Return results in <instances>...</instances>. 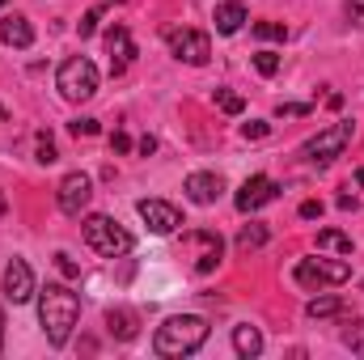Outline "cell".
Segmentation results:
<instances>
[{
	"mask_svg": "<svg viewBox=\"0 0 364 360\" xmlns=\"http://www.w3.org/2000/svg\"><path fill=\"white\" fill-rule=\"evenodd\" d=\"M38 322H43V335L51 348H64L81 322V297L68 288V284H47L38 288Z\"/></svg>",
	"mask_w": 364,
	"mask_h": 360,
	"instance_id": "1",
	"label": "cell"
},
{
	"mask_svg": "<svg viewBox=\"0 0 364 360\" xmlns=\"http://www.w3.org/2000/svg\"><path fill=\"white\" fill-rule=\"evenodd\" d=\"M203 339H208V318H199V314H174V318H166L157 327L153 352L166 360H182V356H191V352H199Z\"/></svg>",
	"mask_w": 364,
	"mask_h": 360,
	"instance_id": "2",
	"label": "cell"
},
{
	"mask_svg": "<svg viewBox=\"0 0 364 360\" xmlns=\"http://www.w3.org/2000/svg\"><path fill=\"white\" fill-rule=\"evenodd\" d=\"M81 233H85L90 250H97L102 259H123V255L132 250V233H127L114 216L93 212V216H85V221H81Z\"/></svg>",
	"mask_w": 364,
	"mask_h": 360,
	"instance_id": "3",
	"label": "cell"
},
{
	"mask_svg": "<svg viewBox=\"0 0 364 360\" xmlns=\"http://www.w3.org/2000/svg\"><path fill=\"white\" fill-rule=\"evenodd\" d=\"M55 90L64 93L68 102H90L93 93H97V68H93V60H85V55L64 60L60 73H55Z\"/></svg>",
	"mask_w": 364,
	"mask_h": 360,
	"instance_id": "4",
	"label": "cell"
},
{
	"mask_svg": "<svg viewBox=\"0 0 364 360\" xmlns=\"http://www.w3.org/2000/svg\"><path fill=\"white\" fill-rule=\"evenodd\" d=\"M352 275V263L348 259H301L296 268H292V280L301 284V288H309V292H322V288H331V284H343Z\"/></svg>",
	"mask_w": 364,
	"mask_h": 360,
	"instance_id": "5",
	"label": "cell"
},
{
	"mask_svg": "<svg viewBox=\"0 0 364 360\" xmlns=\"http://www.w3.org/2000/svg\"><path fill=\"white\" fill-rule=\"evenodd\" d=\"M352 136H356V127L352 123H331V127H322L314 140H305V157L314 162V166H331L335 157H343V149L352 144Z\"/></svg>",
	"mask_w": 364,
	"mask_h": 360,
	"instance_id": "6",
	"label": "cell"
},
{
	"mask_svg": "<svg viewBox=\"0 0 364 360\" xmlns=\"http://www.w3.org/2000/svg\"><path fill=\"white\" fill-rule=\"evenodd\" d=\"M166 43H170V51H174V60L191 64V68H203V64L212 60V38H208L203 30H170Z\"/></svg>",
	"mask_w": 364,
	"mask_h": 360,
	"instance_id": "7",
	"label": "cell"
},
{
	"mask_svg": "<svg viewBox=\"0 0 364 360\" xmlns=\"http://www.w3.org/2000/svg\"><path fill=\"white\" fill-rule=\"evenodd\" d=\"M90 195H93V179H90V174H81V170H73V174H64V179H60L55 203H60V212H64V216H81V212H85V203H90Z\"/></svg>",
	"mask_w": 364,
	"mask_h": 360,
	"instance_id": "8",
	"label": "cell"
},
{
	"mask_svg": "<svg viewBox=\"0 0 364 360\" xmlns=\"http://www.w3.org/2000/svg\"><path fill=\"white\" fill-rule=\"evenodd\" d=\"M0 292H4V301H13V305H26L38 288H34V271L26 259H13L9 268H4V280H0Z\"/></svg>",
	"mask_w": 364,
	"mask_h": 360,
	"instance_id": "9",
	"label": "cell"
},
{
	"mask_svg": "<svg viewBox=\"0 0 364 360\" xmlns=\"http://www.w3.org/2000/svg\"><path fill=\"white\" fill-rule=\"evenodd\" d=\"M186 246L195 250V271H199V275L216 271L220 255H225V242H220V233H208V229H195V233H186Z\"/></svg>",
	"mask_w": 364,
	"mask_h": 360,
	"instance_id": "10",
	"label": "cell"
},
{
	"mask_svg": "<svg viewBox=\"0 0 364 360\" xmlns=\"http://www.w3.org/2000/svg\"><path fill=\"white\" fill-rule=\"evenodd\" d=\"M136 212H140V221H144L153 233H174V229L182 225L178 208H174V203H166V199H140V203H136Z\"/></svg>",
	"mask_w": 364,
	"mask_h": 360,
	"instance_id": "11",
	"label": "cell"
},
{
	"mask_svg": "<svg viewBox=\"0 0 364 360\" xmlns=\"http://www.w3.org/2000/svg\"><path fill=\"white\" fill-rule=\"evenodd\" d=\"M275 195H279V186H275L267 174H255V179L242 182V191H237V199H233V203H237V212H246V216H250V212H259L263 203H272Z\"/></svg>",
	"mask_w": 364,
	"mask_h": 360,
	"instance_id": "12",
	"label": "cell"
},
{
	"mask_svg": "<svg viewBox=\"0 0 364 360\" xmlns=\"http://www.w3.org/2000/svg\"><path fill=\"white\" fill-rule=\"evenodd\" d=\"M186 199L191 203H199V208H208V203H216L220 199V191H225V182H220V174H208V170H199V174H191L186 179Z\"/></svg>",
	"mask_w": 364,
	"mask_h": 360,
	"instance_id": "13",
	"label": "cell"
},
{
	"mask_svg": "<svg viewBox=\"0 0 364 360\" xmlns=\"http://www.w3.org/2000/svg\"><path fill=\"white\" fill-rule=\"evenodd\" d=\"M106 51H110V73H114V77L127 73V64L136 60V43H132V34H127L123 26H114V30L106 34Z\"/></svg>",
	"mask_w": 364,
	"mask_h": 360,
	"instance_id": "14",
	"label": "cell"
},
{
	"mask_svg": "<svg viewBox=\"0 0 364 360\" xmlns=\"http://www.w3.org/2000/svg\"><path fill=\"white\" fill-rule=\"evenodd\" d=\"M0 38H4L9 47L26 51V47L34 43V26H30L26 17H17V13H13V17H4V21H0Z\"/></svg>",
	"mask_w": 364,
	"mask_h": 360,
	"instance_id": "15",
	"label": "cell"
},
{
	"mask_svg": "<svg viewBox=\"0 0 364 360\" xmlns=\"http://www.w3.org/2000/svg\"><path fill=\"white\" fill-rule=\"evenodd\" d=\"M216 30L220 34H237L242 26H246V4L242 0H225V4H216Z\"/></svg>",
	"mask_w": 364,
	"mask_h": 360,
	"instance_id": "16",
	"label": "cell"
},
{
	"mask_svg": "<svg viewBox=\"0 0 364 360\" xmlns=\"http://www.w3.org/2000/svg\"><path fill=\"white\" fill-rule=\"evenodd\" d=\"M233 348H237V356L255 360L259 352H263V335H259V327H250V322L233 327Z\"/></svg>",
	"mask_w": 364,
	"mask_h": 360,
	"instance_id": "17",
	"label": "cell"
},
{
	"mask_svg": "<svg viewBox=\"0 0 364 360\" xmlns=\"http://www.w3.org/2000/svg\"><path fill=\"white\" fill-rule=\"evenodd\" d=\"M106 331H110L114 339H136L140 322H136L132 309H106Z\"/></svg>",
	"mask_w": 364,
	"mask_h": 360,
	"instance_id": "18",
	"label": "cell"
},
{
	"mask_svg": "<svg viewBox=\"0 0 364 360\" xmlns=\"http://www.w3.org/2000/svg\"><path fill=\"white\" fill-rule=\"evenodd\" d=\"M305 314L318 322V318H339V314H348V301L343 297H314L309 305H305Z\"/></svg>",
	"mask_w": 364,
	"mask_h": 360,
	"instance_id": "19",
	"label": "cell"
},
{
	"mask_svg": "<svg viewBox=\"0 0 364 360\" xmlns=\"http://www.w3.org/2000/svg\"><path fill=\"white\" fill-rule=\"evenodd\" d=\"M259 246H267V225H259V221L242 225V233H237V250L250 255V250H259Z\"/></svg>",
	"mask_w": 364,
	"mask_h": 360,
	"instance_id": "20",
	"label": "cell"
},
{
	"mask_svg": "<svg viewBox=\"0 0 364 360\" xmlns=\"http://www.w3.org/2000/svg\"><path fill=\"white\" fill-rule=\"evenodd\" d=\"M318 250H326V255H352V238L339 233V229H322L318 233Z\"/></svg>",
	"mask_w": 364,
	"mask_h": 360,
	"instance_id": "21",
	"label": "cell"
},
{
	"mask_svg": "<svg viewBox=\"0 0 364 360\" xmlns=\"http://www.w3.org/2000/svg\"><path fill=\"white\" fill-rule=\"evenodd\" d=\"M343 348H352L356 356H364V322L360 318H348L343 322Z\"/></svg>",
	"mask_w": 364,
	"mask_h": 360,
	"instance_id": "22",
	"label": "cell"
},
{
	"mask_svg": "<svg viewBox=\"0 0 364 360\" xmlns=\"http://www.w3.org/2000/svg\"><path fill=\"white\" fill-rule=\"evenodd\" d=\"M250 30H255V38H263V43H284V38H288V26H284V21H255Z\"/></svg>",
	"mask_w": 364,
	"mask_h": 360,
	"instance_id": "23",
	"label": "cell"
},
{
	"mask_svg": "<svg viewBox=\"0 0 364 360\" xmlns=\"http://www.w3.org/2000/svg\"><path fill=\"white\" fill-rule=\"evenodd\" d=\"M216 106H220L225 115H242V110H246V97L233 93V90H216Z\"/></svg>",
	"mask_w": 364,
	"mask_h": 360,
	"instance_id": "24",
	"label": "cell"
},
{
	"mask_svg": "<svg viewBox=\"0 0 364 360\" xmlns=\"http://www.w3.org/2000/svg\"><path fill=\"white\" fill-rule=\"evenodd\" d=\"M34 153H38V157H34V162H43V166H51V162H55V157H60V153H55V144H51V136H47V132H38V140H34Z\"/></svg>",
	"mask_w": 364,
	"mask_h": 360,
	"instance_id": "25",
	"label": "cell"
},
{
	"mask_svg": "<svg viewBox=\"0 0 364 360\" xmlns=\"http://www.w3.org/2000/svg\"><path fill=\"white\" fill-rule=\"evenodd\" d=\"M255 68H259V77H275L279 73V55L275 51H259L255 55Z\"/></svg>",
	"mask_w": 364,
	"mask_h": 360,
	"instance_id": "26",
	"label": "cell"
},
{
	"mask_svg": "<svg viewBox=\"0 0 364 360\" xmlns=\"http://www.w3.org/2000/svg\"><path fill=\"white\" fill-rule=\"evenodd\" d=\"M267 132H272V127H267L263 119H250V123H242V136H246V140H263Z\"/></svg>",
	"mask_w": 364,
	"mask_h": 360,
	"instance_id": "27",
	"label": "cell"
},
{
	"mask_svg": "<svg viewBox=\"0 0 364 360\" xmlns=\"http://www.w3.org/2000/svg\"><path fill=\"white\" fill-rule=\"evenodd\" d=\"M97 21H102V9H90V13L81 17V26H77V30H81V38H90L93 30H97Z\"/></svg>",
	"mask_w": 364,
	"mask_h": 360,
	"instance_id": "28",
	"label": "cell"
},
{
	"mask_svg": "<svg viewBox=\"0 0 364 360\" xmlns=\"http://www.w3.org/2000/svg\"><path fill=\"white\" fill-rule=\"evenodd\" d=\"M275 115H279V119H284V115H288V119H296V115H309V106H301V102H279V106H275Z\"/></svg>",
	"mask_w": 364,
	"mask_h": 360,
	"instance_id": "29",
	"label": "cell"
},
{
	"mask_svg": "<svg viewBox=\"0 0 364 360\" xmlns=\"http://www.w3.org/2000/svg\"><path fill=\"white\" fill-rule=\"evenodd\" d=\"M73 136H97V119H77L73 123Z\"/></svg>",
	"mask_w": 364,
	"mask_h": 360,
	"instance_id": "30",
	"label": "cell"
},
{
	"mask_svg": "<svg viewBox=\"0 0 364 360\" xmlns=\"http://www.w3.org/2000/svg\"><path fill=\"white\" fill-rule=\"evenodd\" d=\"M110 149H114V153H132V136H127V132H114V136H110Z\"/></svg>",
	"mask_w": 364,
	"mask_h": 360,
	"instance_id": "31",
	"label": "cell"
},
{
	"mask_svg": "<svg viewBox=\"0 0 364 360\" xmlns=\"http://www.w3.org/2000/svg\"><path fill=\"white\" fill-rule=\"evenodd\" d=\"M55 263H60V271H64L68 280H77V275H81V268H77V263H73L68 255H55Z\"/></svg>",
	"mask_w": 364,
	"mask_h": 360,
	"instance_id": "32",
	"label": "cell"
},
{
	"mask_svg": "<svg viewBox=\"0 0 364 360\" xmlns=\"http://www.w3.org/2000/svg\"><path fill=\"white\" fill-rule=\"evenodd\" d=\"M301 216H305V221L322 216V199H305V203H301Z\"/></svg>",
	"mask_w": 364,
	"mask_h": 360,
	"instance_id": "33",
	"label": "cell"
},
{
	"mask_svg": "<svg viewBox=\"0 0 364 360\" xmlns=\"http://www.w3.org/2000/svg\"><path fill=\"white\" fill-rule=\"evenodd\" d=\"M348 17H352L356 26H364V0H348Z\"/></svg>",
	"mask_w": 364,
	"mask_h": 360,
	"instance_id": "34",
	"label": "cell"
},
{
	"mask_svg": "<svg viewBox=\"0 0 364 360\" xmlns=\"http://www.w3.org/2000/svg\"><path fill=\"white\" fill-rule=\"evenodd\" d=\"M136 149H140V153H144V157H149V153H153V149H157V140H153V136H144V140H140V144H136Z\"/></svg>",
	"mask_w": 364,
	"mask_h": 360,
	"instance_id": "35",
	"label": "cell"
},
{
	"mask_svg": "<svg viewBox=\"0 0 364 360\" xmlns=\"http://www.w3.org/2000/svg\"><path fill=\"white\" fill-rule=\"evenodd\" d=\"M0 352H4V309H0Z\"/></svg>",
	"mask_w": 364,
	"mask_h": 360,
	"instance_id": "36",
	"label": "cell"
},
{
	"mask_svg": "<svg viewBox=\"0 0 364 360\" xmlns=\"http://www.w3.org/2000/svg\"><path fill=\"white\" fill-rule=\"evenodd\" d=\"M0 123H9V110H4V106H0Z\"/></svg>",
	"mask_w": 364,
	"mask_h": 360,
	"instance_id": "37",
	"label": "cell"
},
{
	"mask_svg": "<svg viewBox=\"0 0 364 360\" xmlns=\"http://www.w3.org/2000/svg\"><path fill=\"white\" fill-rule=\"evenodd\" d=\"M4 4H9V0H0V9H4Z\"/></svg>",
	"mask_w": 364,
	"mask_h": 360,
	"instance_id": "38",
	"label": "cell"
}]
</instances>
